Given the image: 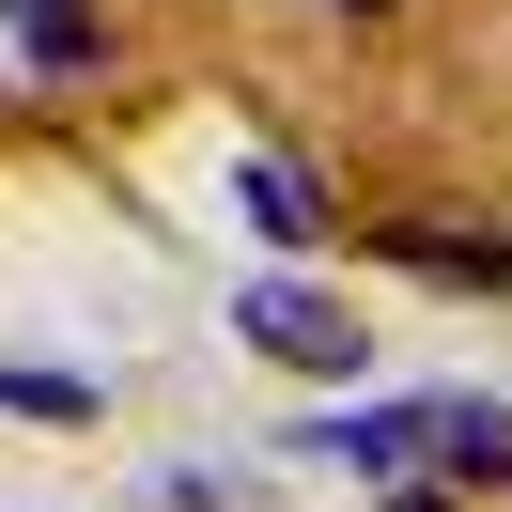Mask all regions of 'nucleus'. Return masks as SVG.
Here are the masks:
<instances>
[{
  "instance_id": "nucleus-3",
  "label": "nucleus",
  "mask_w": 512,
  "mask_h": 512,
  "mask_svg": "<svg viewBox=\"0 0 512 512\" xmlns=\"http://www.w3.org/2000/svg\"><path fill=\"white\" fill-rule=\"evenodd\" d=\"M16 63H32V78H94V63H109V32L78 16V0H16Z\"/></svg>"
},
{
  "instance_id": "nucleus-5",
  "label": "nucleus",
  "mask_w": 512,
  "mask_h": 512,
  "mask_svg": "<svg viewBox=\"0 0 512 512\" xmlns=\"http://www.w3.org/2000/svg\"><path fill=\"white\" fill-rule=\"evenodd\" d=\"M156 497H171V512H264V497H249V481H202V466H171V481H156Z\"/></svg>"
},
{
  "instance_id": "nucleus-2",
  "label": "nucleus",
  "mask_w": 512,
  "mask_h": 512,
  "mask_svg": "<svg viewBox=\"0 0 512 512\" xmlns=\"http://www.w3.org/2000/svg\"><path fill=\"white\" fill-rule=\"evenodd\" d=\"M233 202H249V233H280V249H311V233H326L311 156H249V171H233Z\"/></svg>"
},
{
  "instance_id": "nucleus-4",
  "label": "nucleus",
  "mask_w": 512,
  "mask_h": 512,
  "mask_svg": "<svg viewBox=\"0 0 512 512\" xmlns=\"http://www.w3.org/2000/svg\"><path fill=\"white\" fill-rule=\"evenodd\" d=\"M0 404H16V419H94L109 388H94V373H63V357H0Z\"/></svg>"
},
{
  "instance_id": "nucleus-6",
  "label": "nucleus",
  "mask_w": 512,
  "mask_h": 512,
  "mask_svg": "<svg viewBox=\"0 0 512 512\" xmlns=\"http://www.w3.org/2000/svg\"><path fill=\"white\" fill-rule=\"evenodd\" d=\"M357 16H373V0H357Z\"/></svg>"
},
{
  "instance_id": "nucleus-1",
  "label": "nucleus",
  "mask_w": 512,
  "mask_h": 512,
  "mask_svg": "<svg viewBox=\"0 0 512 512\" xmlns=\"http://www.w3.org/2000/svg\"><path fill=\"white\" fill-rule=\"evenodd\" d=\"M233 342L295 357V373H373V326H357L326 280H249V295H233Z\"/></svg>"
}]
</instances>
